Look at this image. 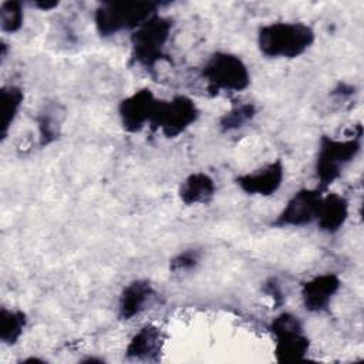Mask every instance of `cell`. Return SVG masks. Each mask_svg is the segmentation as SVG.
<instances>
[{"label":"cell","mask_w":364,"mask_h":364,"mask_svg":"<svg viewBox=\"0 0 364 364\" xmlns=\"http://www.w3.org/2000/svg\"><path fill=\"white\" fill-rule=\"evenodd\" d=\"M316 40L313 28L300 21H276L259 28L257 46L270 58H296Z\"/></svg>","instance_id":"cell-1"},{"label":"cell","mask_w":364,"mask_h":364,"mask_svg":"<svg viewBox=\"0 0 364 364\" xmlns=\"http://www.w3.org/2000/svg\"><path fill=\"white\" fill-rule=\"evenodd\" d=\"M172 20L158 13L149 17L131 34V57L145 68H154L166 57L165 47L172 31Z\"/></svg>","instance_id":"cell-2"},{"label":"cell","mask_w":364,"mask_h":364,"mask_svg":"<svg viewBox=\"0 0 364 364\" xmlns=\"http://www.w3.org/2000/svg\"><path fill=\"white\" fill-rule=\"evenodd\" d=\"M156 3L107 1L95 10V27L101 37H111L124 30H135L156 14Z\"/></svg>","instance_id":"cell-3"},{"label":"cell","mask_w":364,"mask_h":364,"mask_svg":"<svg viewBox=\"0 0 364 364\" xmlns=\"http://www.w3.org/2000/svg\"><path fill=\"white\" fill-rule=\"evenodd\" d=\"M360 136L337 139L323 135L320 138L316 159V178L320 191L327 189L341 175L343 168L357 156L361 148Z\"/></svg>","instance_id":"cell-4"},{"label":"cell","mask_w":364,"mask_h":364,"mask_svg":"<svg viewBox=\"0 0 364 364\" xmlns=\"http://www.w3.org/2000/svg\"><path fill=\"white\" fill-rule=\"evenodd\" d=\"M210 94L220 91H243L250 84V74L243 60L235 54L218 51L213 53L202 68Z\"/></svg>","instance_id":"cell-5"},{"label":"cell","mask_w":364,"mask_h":364,"mask_svg":"<svg viewBox=\"0 0 364 364\" xmlns=\"http://www.w3.org/2000/svg\"><path fill=\"white\" fill-rule=\"evenodd\" d=\"M274 337V357L279 363L304 360L310 350V340L300 318L291 313H280L270 323Z\"/></svg>","instance_id":"cell-6"},{"label":"cell","mask_w":364,"mask_h":364,"mask_svg":"<svg viewBox=\"0 0 364 364\" xmlns=\"http://www.w3.org/2000/svg\"><path fill=\"white\" fill-rule=\"evenodd\" d=\"M199 109L193 100L186 95H176L168 101L159 100L149 127L159 129L166 138H175L196 122Z\"/></svg>","instance_id":"cell-7"},{"label":"cell","mask_w":364,"mask_h":364,"mask_svg":"<svg viewBox=\"0 0 364 364\" xmlns=\"http://www.w3.org/2000/svg\"><path fill=\"white\" fill-rule=\"evenodd\" d=\"M158 101L149 88H141L124 98L118 105L122 128L129 134H135L146 124L149 125Z\"/></svg>","instance_id":"cell-8"},{"label":"cell","mask_w":364,"mask_h":364,"mask_svg":"<svg viewBox=\"0 0 364 364\" xmlns=\"http://www.w3.org/2000/svg\"><path fill=\"white\" fill-rule=\"evenodd\" d=\"M323 191L314 189H300L297 191L286 203L283 210L279 213L273 226H303L317 218L318 206L323 198Z\"/></svg>","instance_id":"cell-9"},{"label":"cell","mask_w":364,"mask_h":364,"mask_svg":"<svg viewBox=\"0 0 364 364\" xmlns=\"http://www.w3.org/2000/svg\"><path fill=\"white\" fill-rule=\"evenodd\" d=\"M284 166L280 159H276L263 168L243 173L236 178L237 186L247 195L270 196L282 186Z\"/></svg>","instance_id":"cell-10"},{"label":"cell","mask_w":364,"mask_h":364,"mask_svg":"<svg viewBox=\"0 0 364 364\" xmlns=\"http://www.w3.org/2000/svg\"><path fill=\"white\" fill-rule=\"evenodd\" d=\"M340 286L341 282L336 273L317 274L304 282L301 286V300L304 309L310 313L327 310Z\"/></svg>","instance_id":"cell-11"},{"label":"cell","mask_w":364,"mask_h":364,"mask_svg":"<svg viewBox=\"0 0 364 364\" xmlns=\"http://www.w3.org/2000/svg\"><path fill=\"white\" fill-rule=\"evenodd\" d=\"M164 334L159 327L146 324L138 330L125 348V357L136 361H158L164 348Z\"/></svg>","instance_id":"cell-12"},{"label":"cell","mask_w":364,"mask_h":364,"mask_svg":"<svg viewBox=\"0 0 364 364\" xmlns=\"http://www.w3.org/2000/svg\"><path fill=\"white\" fill-rule=\"evenodd\" d=\"M154 296L152 284L145 279H138L128 283L119 296L118 316L121 320H131L138 316Z\"/></svg>","instance_id":"cell-13"},{"label":"cell","mask_w":364,"mask_h":364,"mask_svg":"<svg viewBox=\"0 0 364 364\" xmlns=\"http://www.w3.org/2000/svg\"><path fill=\"white\" fill-rule=\"evenodd\" d=\"M348 218V202L338 193L323 195L318 212L317 225L320 230L327 233H336L340 230Z\"/></svg>","instance_id":"cell-14"},{"label":"cell","mask_w":364,"mask_h":364,"mask_svg":"<svg viewBox=\"0 0 364 364\" xmlns=\"http://www.w3.org/2000/svg\"><path fill=\"white\" fill-rule=\"evenodd\" d=\"M216 192L215 181L205 172L191 173L179 188V198L185 205H206Z\"/></svg>","instance_id":"cell-15"},{"label":"cell","mask_w":364,"mask_h":364,"mask_svg":"<svg viewBox=\"0 0 364 364\" xmlns=\"http://www.w3.org/2000/svg\"><path fill=\"white\" fill-rule=\"evenodd\" d=\"M24 94L16 85H6L0 91V111H1V141L7 136L10 125L14 122L17 112L23 104Z\"/></svg>","instance_id":"cell-16"},{"label":"cell","mask_w":364,"mask_h":364,"mask_svg":"<svg viewBox=\"0 0 364 364\" xmlns=\"http://www.w3.org/2000/svg\"><path fill=\"white\" fill-rule=\"evenodd\" d=\"M27 326V316L21 310H0V340L7 346H13L21 337Z\"/></svg>","instance_id":"cell-17"},{"label":"cell","mask_w":364,"mask_h":364,"mask_svg":"<svg viewBox=\"0 0 364 364\" xmlns=\"http://www.w3.org/2000/svg\"><path fill=\"white\" fill-rule=\"evenodd\" d=\"M255 115H256V107L253 102L235 104L229 111H226L220 117L219 127L223 132H229V131L242 128L245 124L252 121Z\"/></svg>","instance_id":"cell-18"},{"label":"cell","mask_w":364,"mask_h":364,"mask_svg":"<svg viewBox=\"0 0 364 364\" xmlns=\"http://www.w3.org/2000/svg\"><path fill=\"white\" fill-rule=\"evenodd\" d=\"M38 131L40 145L46 146L55 141L60 135V119L55 105H47L38 115Z\"/></svg>","instance_id":"cell-19"},{"label":"cell","mask_w":364,"mask_h":364,"mask_svg":"<svg viewBox=\"0 0 364 364\" xmlns=\"http://www.w3.org/2000/svg\"><path fill=\"white\" fill-rule=\"evenodd\" d=\"M24 20L20 1H3L0 6V26L4 33H16L21 28Z\"/></svg>","instance_id":"cell-20"},{"label":"cell","mask_w":364,"mask_h":364,"mask_svg":"<svg viewBox=\"0 0 364 364\" xmlns=\"http://www.w3.org/2000/svg\"><path fill=\"white\" fill-rule=\"evenodd\" d=\"M199 263V252L195 249H188L178 253L169 262V270L172 272H186L193 269Z\"/></svg>","instance_id":"cell-21"},{"label":"cell","mask_w":364,"mask_h":364,"mask_svg":"<svg viewBox=\"0 0 364 364\" xmlns=\"http://www.w3.org/2000/svg\"><path fill=\"white\" fill-rule=\"evenodd\" d=\"M36 6L40 7L41 10H51L58 6V1H37Z\"/></svg>","instance_id":"cell-22"},{"label":"cell","mask_w":364,"mask_h":364,"mask_svg":"<svg viewBox=\"0 0 364 364\" xmlns=\"http://www.w3.org/2000/svg\"><path fill=\"white\" fill-rule=\"evenodd\" d=\"M81 363H104V360L102 358H95V357H88V358L81 360Z\"/></svg>","instance_id":"cell-23"},{"label":"cell","mask_w":364,"mask_h":364,"mask_svg":"<svg viewBox=\"0 0 364 364\" xmlns=\"http://www.w3.org/2000/svg\"><path fill=\"white\" fill-rule=\"evenodd\" d=\"M21 363H44V360L37 358V357H30V358H24V360H21Z\"/></svg>","instance_id":"cell-24"}]
</instances>
